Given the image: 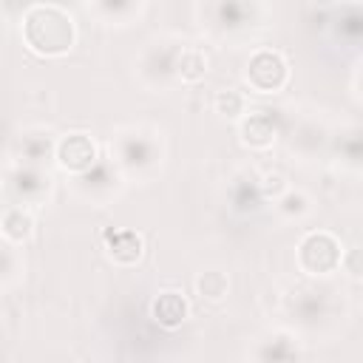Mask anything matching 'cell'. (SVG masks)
<instances>
[{
	"instance_id": "cell-14",
	"label": "cell",
	"mask_w": 363,
	"mask_h": 363,
	"mask_svg": "<svg viewBox=\"0 0 363 363\" xmlns=\"http://www.w3.org/2000/svg\"><path fill=\"white\" fill-rule=\"evenodd\" d=\"M145 252V241L133 230H111L105 235V255L119 267H133Z\"/></svg>"
},
{
	"instance_id": "cell-15",
	"label": "cell",
	"mask_w": 363,
	"mask_h": 363,
	"mask_svg": "<svg viewBox=\"0 0 363 363\" xmlns=\"http://www.w3.org/2000/svg\"><path fill=\"white\" fill-rule=\"evenodd\" d=\"M289 312L303 323V326H315L318 320H323L329 315V298L326 292L315 289V286H306V289H298L292 292L289 298Z\"/></svg>"
},
{
	"instance_id": "cell-2",
	"label": "cell",
	"mask_w": 363,
	"mask_h": 363,
	"mask_svg": "<svg viewBox=\"0 0 363 363\" xmlns=\"http://www.w3.org/2000/svg\"><path fill=\"white\" fill-rule=\"evenodd\" d=\"M111 162L122 179H153L164 164V142L153 128H122L111 136Z\"/></svg>"
},
{
	"instance_id": "cell-25",
	"label": "cell",
	"mask_w": 363,
	"mask_h": 363,
	"mask_svg": "<svg viewBox=\"0 0 363 363\" xmlns=\"http://www.w3.org/2000/svg\"><path fill=\"white\" fill-rule=\"evenodd\" d=\"M337 153H340V159H343L352 170H357V164H360V133H357V130L343 133V136L337 139Z\"/></svg>"
},
{
	"instance_id": "cell-17",
	"label": "cell",
	"mask_w": 363,
	"mask_h": 363,
	"mask_svg": "<svg viewBox=\"0 0 363 363\" xmlns=\"http://www.w3.org/2000/svg\"><path fill=\"white\" fill-rule=\"evenodd\" d=\"M326 142H329V130L315 119H303L298 128H292L289 150L303 156V159H312L326 147Z\"/></svg>"
},
{
	"instance_id": "cell-27",
	"label": "cell",
	"mask_w": 363,
	"mask_h": 363,
	"mask_svg": "<svg viewBox=\"0 0 363 363\" xmlns=\"http://www.w3.org/2000/svg\"><path fill=\"white\" fill-rule=\"evenodd\" d=\"M0 213H3V210H0Z\"/></svg>"
},
{
	"instance_id": "cell-22",
	"label": "cell",
	"mask_w": 363,
	"mask_h": 363,
	"mask_svg": "<svg viewBox=\"0 0 363 363\" xmlns=\"http://www.w3.org/2000/svg\"><path fill=\"white\" fill-rule=\"evenodd\" d=\"M213 111H216L218 116H224V119L241 122V116L247 113V99H244V94L235 91V88H221V91H216V96H213Z\"/></svg>"
},
{
	"instance_id": "cell-21",
	"label": "cell",
	"mask_w": 363,
	"mask_h": 363,
	"mask_svg": "<svg viewBox=\"0 0 363 363\" xmlns=\"http://www.w3.org/2000/svg\"><path fill=\"white\" fill-rule=\"evenodd\" d=\"M227 289H230V278L227 272L221 269H204L196 275V292L204 298V301H224L227 298Z\"/></svg>"
},
{
	"instance_id": "cell-12",
	"label": "cell",
	"mask_w": 363,
	"mask_h": 363,
	"mask_svg": "<svg viewBox=\"0 0 363 363\" xmlns=\"http://www.w3.org/2000/svg\"><path fill=\"white\" fill-rule=\"evenodd\" d=\"M54 145H57V136H54L51 130L34 128V130L20 133V139H17V145H14L17 164L43 167L45 159H54Z\"/></svg>"
},
{
	"instance_id": "cell-4",
	"label": "cell",
	"mask_w": 363,
	"mask_h": 363,
	"mask_svg": "<svg viewBox=\"0 0 363 363\" xmlns=\"http://www.w3.org/2000/svg\"><path fill=\"white\" fill-rule=\"evenodd\" d=\"M184 48V40L179 37H156L145 43V48L136 57V77L147 91H170L176 85V60Z\"/></svg>"
},
{
	"instance_id": "cell-26",
	"label": "cell",
	"mask_w": 363,
	"mask_h": 363,
	"mask_svg": "<svg viewBox=\"0 0 363 363\" xmlns=\"http://www.w3.org/2000/svg\"><path fill=\"white\" fill-rule=\"evenodd\" d=\"M238 363H252V360H238Z\"/></svg>"
},
{
	"instance_id": "cell-20",
	"label": "cell",
	"mask_w": 363,
	"mask_h": 363,
	"mask_svg": "<svg viewBox=\"0 0 363 363\" xmlns=\"http://www.w3.org/2000/svg\"><path fill=\"white\" fill-rule=\"evenodd\" d=\"M272 204H275V213L286 221H303L312 213V199L295 187H286L278 199H272Z\"/></svg>"
},
{
	"instance_id": "cell-5",
	"label": "cell",
	"mask_w": 363,
	"mask_h": 363,
	"mask_svg": "<svg viewBox=\"0 0 363 363\" xmlns=\"http://www.w3.org/2000/svg\"><path fill=\"white\" fill-rule=\"evenodd\" d=\"M295 264L306 278H329L343 267V244L329 230H312L298 241Z\"/></svg>"
},
{
	"instance_id": "cell-10",
	"label": "cell",
	"mask_w": 363,
	"mask_h": 363,
	"mask_svg": "<svg viewBox=\"0 0 363 363\" xmlns=\"http://www.w3.org/2000/svg\"><path fill=\"white\" fill-rule=\"evenodd\" d=\"M252 363H303V349L292 332L272 329L258 337Z\"/></svg>"
},
{
	"instance_id": "cell-16",
	"label": "cell",
	"mask_w": 363,
	"mask_h": 363,
	"mask_svg": "<svg viewBox=\"0 0 363 363\" xmlns=\"http://www.w3.org/2000/svg\"><path fill=\"white\" fill-rule=\"evenodd\" d=\"M145 3L142 0H102V3H88V11L105 23V26H130L133 20H139L145 14Z\"/></svg>"
},
{
	"instance_id": "cell-9",
	"label": "cell",
	"mask_w": 363,
	"mask_h": 363,
	"mask_svg": "<svg viewBox=\"0 0 363 363\" xmlns=\"http://www.w3.org/2000/svg\"><path fill=\"white\" fill-rule=\"evenodd\" d=\"M54 162L60 170H65L68 176H82L88 173L96 162H99V147L96 142L77 130V133H68V136H57V145H54Z\"/></svg>"
},
{
	"instance_id": "cell-1",
	"label": "cell",
	"mask_w": 363,
	"mask_h": 363,
	"mask_svg": "<svg viewBox=\"0 0 363 363\" xmlns=\"http://www.w3.org/2000/svg\"><path fill=\"white\" fill-rule=\"evenodd\" d=\"M23 43L40 57H62L77 43V23L57 3H34L23 11Z\"/></svg>"
},
{
	"instance_id": "cell-13",
	"label": "cell",
	"mask_w": 363,
	"mask_h": 363,
	"mask_svg": "<svg viewBox=\"0 0 363 363\" xmlns=\"http://www.w3.org/2000/svg\"><path fill=\"white\" fill-rule=\"evenodd\" d=\"M187 301L179 289H164L150 301V318L162 326V329H179L187 320Z\"/></svg>"
},
{
	"instance_id": "cell-3",
	"label": "cell",
	"mask_w": 363,
	"mask_h": 363,
	"mask_svg": "<svg viewBox=\"0 0 363 363\" xmlns=\"http://www.w3.org/2000/svg\"><path fill=\"white\" fill-rule=\"evenodd\" d=\"M196 14L207 34H213L216 40H233V37H247L252 28L264 26L269 9L264 3L218 0V3H199Z\"/></svg>"
},
{
	"instance_id": "cell-19",
	"label": "cell",
	"mask_w": 363,
	"mask_h": 363,
	"mask_svg": "<svg viewBox=\"0 0 363 363\" xmlns=\"http://www.w3.org/2000/svg\"><path fill=\"white\" fill-rule=\"evenodd\" d=\"M207 71H210V57H207V51L199 48V45L184 43V48H182V54H179V60H176V82L196 85V82H201V79L207 77Z\"/></svg>"
},
{
	"instance_id": "cell-24",
	"label": "cell",
	"mask_w": 363,
	"mask_h": 363,
	"mask_svg": "<svg viewBox=\"0 0 363 363\" xmlns=\"http://www.w3.org/2000/svg\"><path fill=\"white\" fill-rule=\"evenodd\" d=\"M261 190H258V182L255 184H244V179H238V184L233 187V207L235 210H255L258 201H261Z\"/></svg>"
},
{
	"instance_id": "cell-23",
	"label": "cell",
	"mask_w": 363,
	"mask_h": 363,
	"mask_svg": "<svg viewBox=\"0 0 363 363\" xmlns=\"http://www.w3.org/2000/svg\"><path fill=\"white\" fill-rule=\"evenodd\" d=\"M20 272H23V258H20L17 247L0 238V289L11 286L20 278Z\"/></svg>"
},
{
	"instance_id": "cell-8",
	"label": "cell",
	"mask_w": 363,
	"mask_h": 363,
	"mask_svg": "<svg viewBox=\"0 0 363 363\" xmlns=\"http://www.w3.org/2000/svg\"><path fill=\"white\" fill-rule=\"evenodd\" d=\"M125 187V179L122 173L113 167V162H96L88 173L82 176H74V193L82 199V201H91L96 207L108 204L111 199H116Z\"/></svg>"
},
{
	"instance_id": "cell-18",
	"label": "cell",
	"mask_w": 363,
	"mask_h": 363,
	"mask_svg": "<svg viewBox=\"0 0 363 363\" xmlns=\"http://www.w3.org/2000/svg\"><path fill=\"white\" fill-rule=\"evenodd\" d=\"M0 235H3V241L14 244V247L26 244V241L34 235V218H31V213H28L26 207L9 204V207L0 213Z\"/></svg>"
},
{
	"instance_id": "cell-7",
	"label": "cell",
	"mask_w": 363,
	"mask_h": 363,
	"mask_svg": "<svg viewBox=\"0 0 363 363\" xmlns=\"http://www.w3.org/2000/svg\"><path fill=\"white\" fill-rule=\"evenodd\" d=\"M6 190L14 201V207H26V204H43L51 190H54V179L45 167H28V164H14L6 176Z\"/></svg>"
},
{
	"instance_id": "cell-11",
	"label": "cell",
	"mask_w": 363,
	"mask_h": 363,
	"mask_svg": "<svg viewBox=\"0 0 363 363\" xmlns=\"http://www.w3.org/2000/svg\"><path fill=\"white\" fill-rule=\"evenodd\" d=\"M238 139L250 150H267L278 139V119L269 111H247L238 122Z\"/></svg>"
},
{
	"instance_id": "cell-6",
	"label": "cell",
	"mask_w": 363,
	"mask_h": 363,
	"mask_svg": "<svg viewBox=\"0 0 363 363\" xmlns=\"http://www.w3.org/2000/svg\"><path fill=\"white\" fill-rule=\"evenodd\" d=\"M244 85L252 91V94H281L286 85H289V77H292V68H289V60L275 51V48H255L247 62H244Z\"/></svg>"
}]
</instances>
